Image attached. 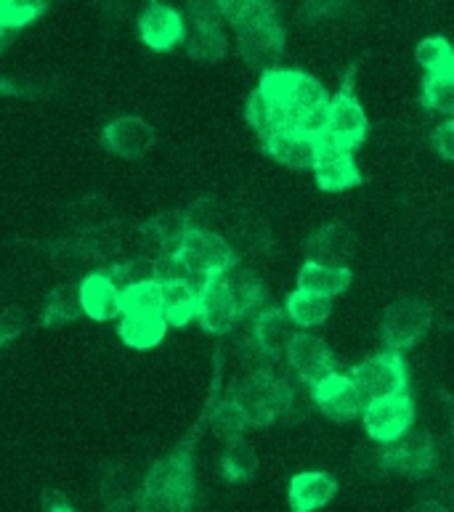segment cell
<instances>
[{
	"instance_id": "cell-1",
	"label": "cell",
	"mask_w": 454,
	"mask_h": 512,
	"mask_svg": "<svg viewBox=\"0 0 454 512\" xmlns=\"http://www.w3.org/2000/svg\"><path fill=\"white\" fill-rule=\"evenodd\" d=\"M208 420V404L192 430L162 459L149 467L147 478L136 494L139 512H194L197 505V475H194V446Z\"/></svg>"
},
{
	"instance_id": "cell-2",
	"label": "cell",
	"mask_w": 454,
	"mask_h": 512,
	"mask_svg": "<svg viewBox=\"0 0 454 512\" xmlns=\"http://www.w3.org/2000/svg\"><path fill=\"white\" fill-rule=\"evenodd\" d=\"M255 93L279 117L282 128L306 130V133L322 136L324 109H327L330 96L314 75H308L303 69L274 67L263 72Z\"/></svg>"
},
{
	"instance_id": "cell-3",
	"label": "cell",
	"mask_w": 454,
	"mask_h": 512,
	"mask_svg": "<svg viewBox=\"0 0 454 512\" xmlns=\"http://www.w3.org/2000/svg\"><path fill=\"white\" fill-rule=\"evenodd\" d=\"M216 16H224L226 22L237 30L239 56L258 72H269L279 67V59L285 54V27L279 22L277 6L261 3V0H221L213 6Z\"/></svg>"
},
{
	"instance_id": "cell-4",
	"label": "cell",
	"mask_w": 454,
	"mask_h": 512,
	"mask_svg": "<svg viewBox=\"0 0 454 512\" xmlns=\"http://www.w3.org/2000/svg\"><path fill=\"white\" fill-rule=\"evenodd\" d=\"M231 393L245 414L247 428L274 425L279 417H287L293 412L295 406L293 385L266 367H258L247 380L231 385Z\"/></svg>"
},
{
	"instance_id": "cell-5",
	"label": "cell",
	"mask_w": 454,
	"mask_h": 512,
	"mask_svg": "<svg viewBox=\"0 0 454 512\" xmlns=\"http://www.w3.org/2000/svg\"><path fill=\"white\" fill-rule=\"evenodd\" d=\"M356 80V64H351L343 77V85L340 91L327 101V109H324V123H322V141L324 144L335 146V149H343V152H351L359 149L364 144V138L370 133V120H367V112H364L362 101L354 91Z\"/></svg>"
},
{
	"instance_id": "cell-6",
	"label": "cell",
	"mask_w": 454,
	"mask_h": 512,
	"mask_svg": "<svg viewBox=\"0 0 454 512\" xmlns=\"http://www.w3.org/2000/svg\"><path fill=\"white\" fill-rule=\"evenodd\" d=\"M348 380L354 383L356 393L362 398V404L378 401V398L399 396L409 393V375L404 356L393 351H380L362 364H356L348 372Z\"/></svg>"
},
{
	"instance_id": "cell-7",
	"label": "cell",
	"mask_w": 454,
	"mask_h": 512,
	"mask_svg": "<svg viewBox=\"0 0 454 512\" xmlns=\"http://www.w3.org/2000/svg\"><path fill=\"white\" fill-rule=\"evenodd\" d=\"M176 255L184 260V266L192 271L197 284H202L205 279H213V276H221L239 260L237 253H234V247H231L221 234H216V231L210 229L186 231V237L181 239Z\"/></svg>"
},
{
	"instance_id": "cell-8",
	"label": "cell",
	"mask_w": 454,
	"mask_h": 512,
	"mask_svg": "<svg viewBox=\"0 0 454 512\" xmlns=\"http://www.w3.org/2000/svg\"><path fill=\"white\" fill-rule=\"evenodd\" d=\"M436 462H439V449L428 430H409L399 441L378 449L380 473L425 478L436 470Z\"/></svg>"
},
{
	"instance_id": "cell-9",
	"label": "cell",
	"mask_w": 454,
	"mask_h": 512,
	"mask_svg": "<svg viewBox=\"0 0 454 512\" xmlns=\"http://www.w3.org/2000/svg\"><path fill=\"white\" fill-rule=\"evenodd\" d=\"M433 321V311L428 303L417 298H401L385 308L380 321V335H383L385 351L404 353L412 345L423 340Z\"/></svg>"
},
{
	"instance_id": "cell-10",
	"label": "cell",
	"mask_w": 454,
	"mask_h": 512,
	"mask_svg": "<svg viewBox=\"0 0 454 512\" xmlns=\"http://www.w3.org/2000/svg\"><path fill=\"white\" fill-rule=\"evenodd\" d=\"M364 430L372 441L388 446L393 441H399L401 436H407L412 425H415V404L409 393H399V396L378 398L370 404L362 406Z\"/></svg>"
},
{
	"instance_id": "cell-11",
	"label": "cell",
	"mask_w": 454,
	"mask_h": 512,
	"mask_svg": "<svg viewBox=\"0 0 454 512\" xmlns=\"http://www.w3.org/2000/svg\"><path fill=\"white\" fill-rule=\"evenodd\" d=\"M192 14V32H186L184 46L189 59L202 64H216L226 56V35L221 30V19L208 3H189Z\"/></svg>"
},
{
	"instance_id": "cell-12",
	"label": "cell",
	"mask_w": 454,
	"mask_h": 512,
	"mask_svg": "<svg viewBox=\"0 0 454 512\" xmlns=\"http://www.w3.org/2000/svg\"><path fill=\"white\" fill-rule=\"evenodd\" d=\"M139 38L141 43L157 54H168L181 46L186 38L184 14L165 3H149L139 14Z\"/></svg>"
},
{
	"instance_id": "cell-13",
	"label": "cell",
	"mask_w": 454,
	"mask_h": 512,
	"mask_svg": "<svg viewBox=\"0 0 454 512\" xmlns=\"http://www.w3.org/2000/svg\"><path fill=\"white\" fill-rule=\"evenodd\" d=\"M285 359L290 364L298 380L308 388H314L319 380L335 372V359H332L330 345L322 337L308 335V332H295L285 351Z\"/></svg>"
},
{
	"instance_id": "cell-14",
	"label": "cell",
	"mask_w": 454,
	"mask_h": 512,
	"mask_svg": "<svg viewBox=\"0 0 454 512\" xmlns=\"http://www.w3.org/2000/svg\"><path fill=\"white\" fill-rule=\"evenodd\" d=\"M324 146L322 136L316 133H306V130L295 128H282L274 136L263 141V152L274 162H279L282 168L303 173L311 170L316 162V154Z\"/></svg>"
},
{
	"instance_id": "cell-15",
	"label": "cell",
	"mask_w": 454,
	"mask_h": 512,
	"mask_svg": "<svg viewBox=\"0 0 454 512\" xmlns=\"http://www.w3.org/2000/svg\"><path fill=\"white\" fill-rule=\"evenodd\" d=\"M157 141L152 125L144 117L125 115L117 117L107 128L101 130V144L107 152H112L120 160H141L147 157L149 149Z\"/></svg>"
},
{
	"instance_id": "cell-16",
	"label": "cell",
	"mask_w": 454,
	"mask_h": 512,
	"mask_svg": "<svg viewBox=\"0 0 454 512\" xmlns=\"http://www.w3.org/2000/svg\"><path fill=\"white\" fill-rule=\"evenodd\" d=\"M200 319V327L210 335H229L231 329L237 327L239 314L234 308V300L226 292L221 276H213V279H205L200 284V292H197V316Z\"/></svg>"
},
{
	"instance_id": "cell-17",
	"label": "cell",
	"mask_w": 454,
	"mask_h": 512,
	"mask_svg": "<svg viewBox=\"0 0 454 512\" xmlns=\"http://www.w3.org/2000/svg\"><path fill=\"white\" fill-rule=\"evenodd\" d=\"M356 253L354 231L346 223H324L306 239V260L319 266L348 268Z\"/></svg>"
},
{
	"instance_id": "cell-18",
	"label": "cell",
	"mask_w": 454,
	"mask_h": 512,
	"mask_svg": "<svg viewBox=\"0 0 454 512\" xmlns=\"http://www.w3.org/2000/svg\"><path fill=\"white\" fill-rule=\"evenodd\" d=\"M221 359L224 353H216V375H213V385H210L208 396V425L210 430L216 433L218 438H224L226 444L231 441H242L247 430V420L242 409H239L237 398L231 393V388L226 390V396H221Z\"/></svg>"
},
{
	"instance_id": "cell-19",
	"label": "cell",
	"mask_w": 454,
	"mask_h": 512,
	"mask_svg": "<svg viewBox=\"0 0 454 512\" xmlns=\"http://www.w3.org/2000/svg\"><path fill=\"white\" fill-rule=\"evenodd\" d=\"M311 398H314L316 409L335 422L354 420L362 414L364 406L354 383L348 380V375H340V372H330L324 380H319L311 388Z\"/></svg>"
},
{
	"instance_id": "cell-20",
	"label": "cell",
	"mask_w": 454,
	"mask_h": 512,
	"mask_svg": "<svg viewBox=\"0 0 454 512\" xmlns=\"http://www.w3.org/2000/svg\"><path fill=\"white\" fill-rule=\"evenodd\" d=\"M314 176L316 186L327 194L348 192V189H356L362 186V170L356 165L354 154L343 152V149H335V146L324 144L316 154L314 162Z\"/></svg>"
},
{
	"instance_id": "cell-21",
	"label": "cell",
	"mask_w": 454,
	"mask_h": 512,
	"mask_svg": "<svg viewBox=\"0 0 454 512\" xmlns=\"http://www.w3.org/2000/svg\"><path fill=\"white\" fill-rule=\"evenodd\" d=\"M221 282H224L226 292L234 300V308H237L239 319H255L261 314L269 300V292H266V284L258 274H255L250 266H242V260H237L229 271L221 274Z\"/></svg>"
},
{
	"instance_id": "cell-22",
	"label": "cell",
	"mask_w": 454,
	"mask_h": 512,
	"mask_svg": "<svg viewBox=\"0 0 454 512\" xmlns=\"http://www.w3.org/2000/svg\"><path fill=\"white\" fill-rule=\"evenodd\" d=\"M338 494V478L324 470H306L290 478L287 505L290 512H316L327 507Z\"/></svg>"
},
{
	"instance_id": "cell-23",
	"label": "cell",
	"mask_w": 454,
	"mask_h": 512,
	"mask_svg": "<svg viewBox=\"0 0 454 512\" xmlns=\"http://www.w3.org/2000/svg\"><path fill=\"white\" fill-rule=\"evenodd\" d=\"M295 332L298 329L293 327V321L287 319L285 308H263L261 314L253 319L255 351L266 356V359H279V356H285L287 345L295 337Z\"/></svg>"
},
{
	"instance_id": "cell-24",
	"label": "cell",
	"mask_w": 454,
	"mask_h": 512,
	"mask_svg": "<svg viewBox=\"0 0 454 512\" xmlns=\"http://www.w3.org/2000/svg\"><path fill=\"white\" fill-rule=\"evenodd\" d=\"M80 311L93 321H112L120 316V290L104 271H93L77 287Z\"/></svg>"
},
{
	"instance_id": "cell-25",
	"label": "cell",
	"mask_w": 454,
	"mask_h": 512,
	"mask_svg": "<svg viewBox=\"0 0 454 512\" xmlns=\"http://www.w3.org/2000/svg\"><path fill=\"white\" fill-rule=\"evenodd\" d=\"M354 274L351 268H332V266H319V263H308L303 260L301 271H298V290L319 295L324 300H332L343 295L351 287Z\"/></svg>"
},
{
	"instance_id": "cell-26",
	"label": "cell",
	"mask_w": 454,
	"mask_h": 512,
	"mask_svg": "<svg viewBox=\"0 0 454 512\" xmlns=\"http://www.w3.org/2000/svg\"><path fill=\"white\" fill-rule=\"evenodd\" d=\"M197 292L189 282L160 284V314L168 327H186L197 316Z\"/></svg>"
},
{
	"instance_id": "cell-27",
	"label": "cell",
	"mask_w": 454,
	"mask_h": 512,
	"mask_svg": "<svg viewBox=\"0 0 454 512\" xmlns=\"http://www.w3.org/2000/svg\"><path fill=\"white\" fill-rule=\"evenodd\" d=\"M117 335L128 348L133 351H149L154 345H160L168 335V324L162 319V314L152 316H123Z\"/></svg>"
},
{
	"instance_id": "cell-28",
	"label": "cell",
	"mask_w": 454,
	"mask_h": 512,
	"mask_svg": "<svg viewBox=\"0 0 454 512\" xmlns=\"http://www.w3.org/2000/svg\"><path fill=\"white\" fill-rule=\"evenodd\" d=\"M330 311V300H324L319 298V295H311V292L303 290L290 292L285 300L287 319L293 321L295 329H303V332H306L308 327H319V324H324V321L330 319Z\"/></svg>"
},
{
	"instance_id": "cell-29",
	"label": "cell",
	"mask_w": 454,
	"mask_h": 512,
	"mask_svg": "<svg viewBox=\"0 0 454 512\" xmlns=\"http://www.w3.org/2000/svg\"><path fill=\"white\" fill-rule=\"evenodd\" d=\"M83 316L80 300H77V287L70 282L56 284L46 295L43 303V327H64Z\"/></svg>"
},
{
	"instance_id": "cell-30",
	"label": "cell",
	"mask_w": 454,
	"mask_h": 512,
	"mask_svg": "<svg viewBox=\"0 0 454 512\" xmlns=\"http://www.w3.org/2000/svg\"><path fill=\"white\" fill-rule=\"evenodd\" d=\"M255 470H258V454L250 444L242 441H231L226 446L224 457H221V475L229 483H247L253 481Z\"/></svg>"
},
{
	"instance_id": "cell-31",
	"label": "cell",
	"mask_w": 454,
	"mask_h": 512,
	"mask_svg": "<svg viewBox=\"0 0 454 512\" xmlns=\"http://www.w3.org/2000/svg\"><path fill=\"white\" fill-rule=\"evenodd\" d=\"M144 229L152 234V239L157 245L162 247V253H176L178 245H181V239L186 237V231H189V223H186L184 210L178 213V210H168V213H160L149 218L147 226Z\"/></svg>"
},
{
	"instance_id": "cell-32",
	"label": "cell",
	"mask_w": 454,
	"mask_h": 512,
	"mask_svg": "<svg viewBox=\"0 0 454 512\" xmlns=\"http://www.w3.org/2000/svg\"><path fill=\"white\" fill-rule=\"evenodd\" d=\"M160 314V284L139 282L120 290V316Z\"/></svg>"
},
{
	"instance_id": "cell-33",
	"label": "cell",
	"mask_w": 454,
	"mask_h": 512,
	"mask_svg": "<svg viewBox=\"0 0 454 512\" xmlns=\"http://www.w3.org/2000/svg\"><path fill=\"white\" fill-rule=\"evenodd\" d=\"M417 64L425 69V75H454V54L447 38H425L415 48Z\"/></svg>"
},
{
	"instance_id": "cell-34",
	"label": "cell",
	"mask_w": 454,
	"mask_h": 512,
	"mask_svg": "<svg viewBox=\"0 0 454 512\" xmlns=\"http://www.w3.org/2000/svg\"><path fill=\"white\" fill-rule=\"evenodd\" d=\"M46 11L48 3H43V0H32V3L30 0H0V32L16 35Z\"/></svg>"
},
{
	"instance_id": "cell-35",
	"label": "cell",
	"mask_w": 454,
	"mask_h": 512,
	"mask_svg": "<svg viewBox=\"0 0 454 512\" xmlns=\"http://www.w3.org/2000/svg\"><path fill=\"white\" fill-rule=\"evenodd\" d=\"M420 104L428 112H439L449 120L454 112V75H425Z\"/></svg>"
},
{
	"instance_id": "cell-36",
	"label": "cell",
	"mask_w": 454,
	"mask_h": 512,
	"mask_svg": "<svg viewBox=\"0 0 454 512\" xmlns=\"http://www.w3.org/2000/svg\"><path fill=\"white\" fill-rule=\"evenodd\" d=\"M104 274L112 279L117 290H123L128 284L139 282H154V260L149 258H136V260H123L115 266L104 268Z\"/></svg>"
},
{
	"instance_id": "cell-37",
	"label": "cell",
	"mask_w": 454,
	"mask_h": 512,
	"mask_svg": "<svg viewBox=\"0 0 454 512\" xmlns=\"http://www.w3.org/2000/svg\"><path fill=\"white\" fill-rule=\"evenodd\" d=\"M154 282L157 284H176V282H189L200 290V284L192 276V271L184 266V260L178 258L176 253H162L160 258L154 260Z\"/></svg>"
},
{
	"instance_id": "cell-38",
	"label": "cell",
	"mask_w": 454,
	"mask_h": 512,
	"mask_svg": "<svg viewBox=\"0 0 454 512\" xmlns=\"http://www.w3.org/2000/svg\"><path fill=\"white\" fill-rule=\"evenodd\" d=\"M24 324H27V316H24L22 308L11 306L6 311H0V348L14 343L16 337L24 332Z\"/></svg>"
},
{
	"instance_id": "cell-39",
	"label": "cell",
	"mask_w": 454,
	"mask_h": 512,
	"mask_svg": "<svg viewBox=\"0 0 454 512\" xmlns=\"http://www.w3.org/2000/svg\"><path fill=\"white\" fill-rule=\"evenodd\" d=\"M433 149L441 154V160H454V120L449 117V120H444V123L439 125V128L433 130Z\"/></svg>"
},
{
	"instance_id": "cell-40",
	"label": "cell",
	"mask_w": 454,
	"mask_h": 512,
	"mask_svg": "<svg viewBox=\"0 0 454 512\" xmlns=\"http://www.w3.org/2000/svg\"><path fill=\"white\" fill-rule=\"evenodd\" d=\"M30 85L16 83L8 77H0V96H30Z\"/></svg>"
},
{
	"instance_id": "cell-41",
	"label": "cell",
	"mask_w": 454,
	"mask_h": 512,
	"mask_svg": "<svg viewBox=\"0 0 454 512\" xmlns=\"http://www.w3.org/2000/svg\"><path fill=\"white\" fill-rule=\"evenodd\" d=\"M46 512H75L70 507V502H67V497L64 494H59V491H48L46 494Z\"/></svg>"
},
{
	"instance_id": "cell-42",
	"label": "cell",
	"mask_w": 454,
	"mask_h": 512,
	"mask_svg": "<svg viewBox=\"0 0 454 512\" xmlns=\"http://www.w3.org/2000/svg\"><path fill=\"white\" fill-rule=\"evenodd\" d=\"M409 512H449V510L441 505V502H436V499H423V502H417Z\"/></svg>"
},
{
	"instance_id": "cell-43",
	"label": "cell",
	"mask_w": 454,
	"mask_h": 512,
	"mask_svg": "<svg viewBox=\"0 0 454 512\" xmlns=\"http://www.w3.org/2000/svg\"><path fill=\"white\" fill-rule=\"evenodd\" d=\"M11 40H14V35H8V32H0V51H3V48H8V43H11Z\"/></svg>"
}]
</instances>
